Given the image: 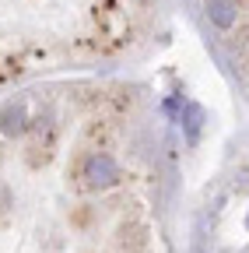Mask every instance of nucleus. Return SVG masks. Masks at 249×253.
I'll use <instances>...</instances> for the list:
<instances>
[{
	"label": "nucleus",
	"instance_id": "3",
	"mask_svg": "<svg viewBox=\"0 0 249 253\" xmlns=\"http://www.w3.org/2000/svg\"><path fill=\"white\" fill-rule=\"evenodd\" d=\"M207 14L217 28H232L235 25V4L232 0H207Z\"/></svg>",
	"mask_w": 249,
	"mask_h": 253
},
{
	"label": "nucleus",
	"instance_id": "2",
	"mask_svg": "<svg viewBox=\"0 0 249 253\" xmlns=\"http://www.w3.org/2000/svg\"><path fill=\"white\" fill-rule=\"evenodd\" d=\"M25 130V102H11L0 109V134L7 137H18Z\"/></svg>",
	"mask_w": 249,
	"mask_h": 253
},
{
	"label": "nucleus",
	"instance_id": "1",
	"mask_svg": "<svg viewBox=\"0 0 249 253\" xmlns=\"http://www.w3.org/2000/svg\"><path fill=\"white\" fill-rule=\"evenodd\" d=\"M81 179L91 186V190H106L119 179V166H116V158L109 151H95V155H88L84 158V166H81Z\"/></svg>",
	"mask_w": 249,
	"mask_h": 253
},
{
	"label": "nucleus",
	"instance_id": "4",
	"mask_svg": "<svg viewBox=\"0 0 249 253\" xmlns=\"http://www.w3.org/2000/svg\"><path fill=\"white\" fill-rule=\"evenodd\" d=\"M200 123H204V109L200 106H186V137H190V141H197Z\"/></svg>",
	"mask_w": 249,
	"mask_h": 253
}]
</instances>
